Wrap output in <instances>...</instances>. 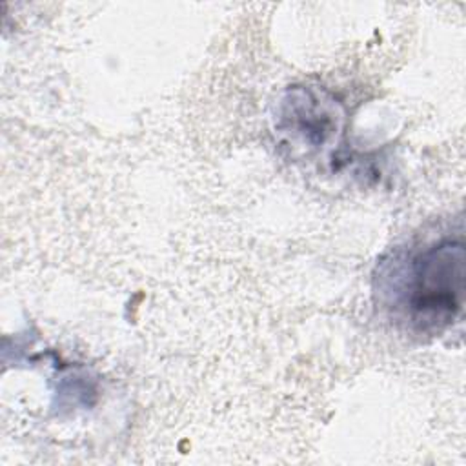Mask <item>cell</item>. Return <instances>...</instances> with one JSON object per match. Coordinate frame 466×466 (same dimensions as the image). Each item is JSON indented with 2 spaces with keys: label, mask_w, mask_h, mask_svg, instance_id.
Listing matches in <instances>:
<instances>
[{
  "label": "cell",
  "mask_w": 466,
  "mask_h": 466,
  "mask_svg": "<svg viewBox=\"0 0 466 466\" xmlns=\"http://www.w3.org/2000/svg\"><path fill=\"white\" fill-rule=\"evenodd\" d=\"M382 291L393 311L420 331H439L453 322L462 304L464 246L441 240L386 264Z\"/></svg>",
  "instance_id": "cell-1"
},
{
  "label": "cell",
  "mask_w": 466,
  "mask_h": 466,
  "mask_svg": "<svg viewBox=\"0 0 466 466\" xmlns=\"http://www.w3.org/2000/svg\"><path fill=\"white\" fill-rule=\"evenodd\" d=\"M344 113L326 91L315 87L288 89L279 104L277 131L289 146L306 155L324 153L342 135Z\"/></svg>",
  "instance_id": "cell-2"
}]
</instances>
